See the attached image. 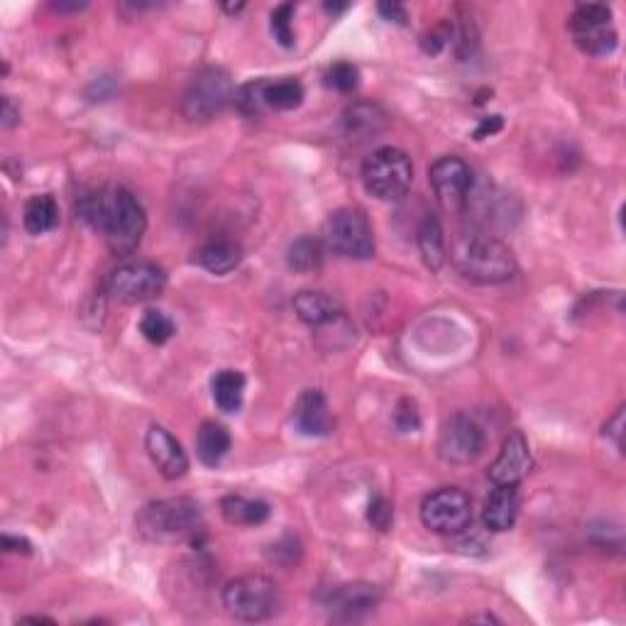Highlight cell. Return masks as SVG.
<instances>
[{"mask_svg":"<svg viewBox=\"0 0 626 626\" xmlns=\"http://www.w3.org/2000/svg\"><path fill=\"white\" fill-rule=\"evenodd\" d=\"M79 218L106 235L113 255L130 257L147 230V213L133 191L125 186L91 191L79 199Z\"/></svg>","mask_w":626,"mask_h":626,"instance_id":"1","label":"cell"},{"mask_svg":"<svg viewBox=\"0 0 626 626\" xmlns=\"http://www.w3.org/2000/svg\"><path fill=\"white\" fill-rule=\"evenodd\" d=\"M450 260L460 277L472 284H504L516 274L512 250L494 235L475 233V230L455 238Z\"/></svg>","mask_w":626,"mask_h":626,"instance_id":"2","label":"cell"},{"mask_svg":"<svg viewBox=\"0 0 626 626\" xmlns=\"http://www.w3.org/2000/svg\"><path fill=\"white\" fill-rule=\"evenodd\" d=\"M135 524L137 531L152 543H186L203 534L201 509L189 497H169L145 504Z\"/></svg>","mask_w":626,"mask_h":626,"instance_id":"3","label":"cell"},{"mask_svg":"<svg viewBox=\"0 0 626 626\" xmlns=\"http://www.w3.org/2000/svg\"><path fill=\"white\" fill-rule=\"evenodd\" d=\"M221 600L225 612L238 622H267L282 609V590L262 573H247L223 587Z\"/></svg>","mask_w":626,"mask_h":626,"instance_id":"4","label":"cell"},{"mask_svg":"<svg viewBox=\"0 0 626 626\" xmlns=\"http://www.w3.org/2000/svg\"><path fill=\"white\" fill-rule=\"evenodd\" d=\"M235 86L230 74L221 67H203L191 76L181 93V115L189 123H208L218 118L235 101Z\"/></svg>","mask_w":626,"mask_h":626,"instance_id":"5","label":"cell"},{"mask_svg":"<svg viewBox=\"0 0 626 626\" xmlns=\"http://www.w3.org/2000/svg\"><path fill=\"white\" fill-rule=\"evenodd\" d=\"M414 181L411 157L399 147H380L362 164V184L380 201H397Z\"/></svg>","mask_w":626,"mask_h":626,"instance_id":"6","label":"cell"},{"mask_svg":"<svg viewBox=\"0 0 626 626\" xmlns=\"http://www.w3.org/2000/svg\"><path fill=\"white\" fill-rule=\"evenodd\" d=\"M323 243L348 260H370L375 255V233L358 208H340L323 223Z\"/></svg>","mask_w":626,"mask_h":626,"instance_id":"7","label":"cell"},{"mask_svg":"<svg viewBox=\"0 0 626 626\" xmlns=\"http://www.w3.org/2000/svg\"><path fill=\"white\" fill-rule=\"evenodd\" d=\"M421 521L428 531L441 536H460L472 524V499L458 487L428 494L421 504Z\"/></svg>","mask_w":626,"mask_h":626,"instance_id":"8","label":"cell"},{"mask_svg":"<svg viewBox=\"0 0 626 626\" xmlns=\"http://www.w3.org/2000/svg\"><path fill=\"white\" fill-rule=\"evenodd\" d=\"M167 287V274L155 262L130 260L118 265L108 277V294L123 304L152 301Z\"/></svg>","mask_w":626,"mask_h":626,"instance_id":"9","label":"cell"},{"mask_svg":"<svg viewBox=\"0 0 626 626\" xmlns=\"http://www.w3.org/2000/svg\"><path fill=\"white\" fill-rule=\"evenodd\" d=\"M570 35L575 45L592 57H604L617 47V30L612 25V8L602 3L578 5L570 15Z\"/></svg>","mask_w":626,"mask_h":626,"instance_id":"10","label":"cell"},{"mask_svg":"<svg viewBox=\"0 0 626 626\" xmlns=\"http://www.w3.org/2000/svg\"><path fill=\"white\" fill-rule=\"evenodd\" d=\"M428 181H431V189L438 203L448 213L468 211L475 177H472V169L465 159L455 155L436 159L431 169H428Z\"/></svg>","mask_w":626,"mask_h":626,"instance_id":"11","label":"cell"},{"mask_svg":"<svg viewBox=\"0 0 626 626\" xmlns=\"http://www.w3.org/2000/svg\"><path fill=\"white\" fill-rule=\"evenodd\" d=\"M485 450V433L480 424L465 414H455L443 424L438 436V455L446 463L470 465Z\"/></svg>","mask_w":626,"mask_h":626,"instance_id":"12","label":"cell"},{"mask_svg":"<svg viewBox=\"0 0 626 626\" xmlns=\"http://www.w3.org/2000/svg\"><path fill=\"white\" fill-rule=\"evenodd\" d=\"M382 602V590L372 582H345V585L333 587L326 595L323 604L333 617L345 619V622H358L365 619L367 614L375 612Z\"/></svg>","mask_w":626,"mask_h":626,"instance_id":"13","label":"cell"},{"mask_svg":"<svg viewBox=\"0 0 626 626\" xmlns=\"http://www.w3.org/2000/svg\"><path fill=\"white\" fill-rule=\"evenodd\" d=\"M531 465H534V460H531V448L526 436L521 431H509L487 475H490L494 485H519L531 472Z\"/></svg>","mask_w":626,"mask_h":626,"instance_id":"14","label":"cell"},{"mask_svg":"<svg viewBox=\"0 0 626 626\" xmlns=\"http://www.w3.org/2000/svg\"><path fill=\"white\" fill-rule=\"evenodd\" d=\"M145 448L159 475L167 480H179L189 472V455L167 428L150 426L145 436Z\"/></svg>","mask_w":626,"mask_h":626,"instance_id":"15","label":"cell"},{"mask_svg":"<svg viewBox=\"0 0 626 626\" xmlns=\"http://www.w3.org/2000/svg\"><path fill=\"white\" fill-rule=\"evenodd\" d=\"M294 424L304 436H331L333 421L326 397L318 389H306L294 404Z\"/></svg>","mask_w":626,"mask_h":626,"instance_id":"16","label":"cell"},{"mask_svg":"<svg viewBox=\"0 0 626 626\" xmlns=\"http://www.w3.org/2000/svg\"><path fill=\"white\" fill-rule=\"evenodd\" d=\"M519 485H494L490 497L485 499L482 521L490 531H509L519 516Z\"/></svg>","mask_w":626,"mask_h":626,"instance_id":"17","label":"cell"},{"mask_svg":"<svg viewBox=\"0 0 626 626\" xmlns=\"http://www.w3.org/2000/svg\"><path fill=\"white\" fill-rule=\"evenodd\" d=\"M294 311L304 323L313 328H323L326 323H333L336 318L343 316V306L336 296L326 294V291H301L294 296Z\"/></svg>","mask_w":626,"mask_h":626,"instance_id":"18","label":"cell"},{"mask_svg":"<svg viewBox=\"0 0 626 626\" xmlns=\"http://www.w3.org/2000/svg\"><path fill=\"white\" fill-rule=\"evenodd\" d=\"M194 262L206 272L223 277L243 262V247L233 240H211L194 252Z\"/></svg>","mask_w":626,"mask_h":626,"instance_id":"19","label":"cell"},{"mask_svg":"<svg viewBox=\"0 0 626 626\" xmlns=\"http://www.w3.org/2000/svg\"><path fill=\"white\" fill-rule=\"evenodd\" d=\"M269 504L262 499H250L243 494H228L221 499V514L233 526H260L269 519Z\"/></svg>","mask_w":626,"mask_h":626,"instance_id":"20","label":"cell"},{"mask_svg":"<svg viewBox=\"0 0 626 626\" xmlns=\"http://www.w3.org/2000/svg\"><path fill=\"white\" fill-rule=\"evenodd\" d=\"M416 243H419V252L424 257L426 267L431 272H438L448 260L446 252V235H443L441 223L436 216H426L421 221L419 230H416Z\"/></svg>","mask_w":626,"mask_h":626,"instance_id":"21","label":"cell"},{"mask_svg":"<svg viewBox=\"0 0 626 626\" xmlns=\"http://www.w3.org/2000/svg\"><path fill=\"white\" fill-rule=\"evenodd\" d=\"M230 450V433L228 428L216 424V421H203L199 433H196V455L203 465L216 468L218 463L228 455Z\"/></svg>","mask_w":626,"mask_h":626,"instance_id":"22","label":"cell"},{"mask_svg":"<svg viewBox=\"0 0 626 626\" xmlns=\"http://www.w3.org/2000/svg\"><path fill=\"white\" fill-rule=\"evenodd\" d=\"M213 402L225 414H238L245 397V375L238 370H221L211 380Z\"/></svg>","mask_w":626,"mask_h":626,"instance_id":"23","label":"cell"},{"mask_svg":"<svg viewBox=\"0 0 626 626\" xmlns=\"http://www.w3.org/2000/svg\"><path fill=\"white\" fill-rule=\"evenodd\" d=\"M387 123V115L375 103H355L343 113V130L350 137L377 135Z\"/></svg>","mask_w":626,"mask_h":626,"instance_id":"24","label":"cell"},{"mask_svg":"<svg viewBox=\"0 0 626 626\" xmlns=\"http://www.w3.org/2000/svg\"><path fill=\"white\" fill-rule=\"evenodd\" d=\"M25 230L30 235H45L59 225V206L49 194L32 196L23 211Z\"/></svg>","mask_w":626,"mask_h":626,"instance_id":"25","label":"cell"},{"mask_svg":"<svg viewBox=\"0 0 626 626\" xmlns=\"http://www.w3.org/2000/svg\"><path fill=\"white\" fill-rule=\"evenodd\" d=\"M262 101L267 111H294L304 103V86L296 79L265 81L262 84Z\"/></svg>","mask_w":626,"mask_h":626,"instance_id":"26","label":"cell"},{"mask_svg":"<svg viewBox=\"0 0 626 626\" xmlns=\"http://www.w3.org/2000/svg\"><path fill=\"white\" fill-rule=\"evenodd\" d=\"M321 262H323V250L318 240L299 238L289 245L287 265L289 269H294V272L311 274L321 267Z\"/></svg>","mask_w":626,"mask_h":626,"instance_id":"27","label":"cell"},{"mask_svg":"<svg viewBox=\"0 0 626 626\" xmlns=\"http://www.w3.org/2000/svg\"><path fill=\"white\" fill-rule=\"evenodd\" d=\"M140 333L150 340L152 345H164L174 338L177 326H174L172 318L162 311H145V316L140 318Z\"/></svg>","mask_w":626,"mask_h":626,"instance_id":"28","label":"cell"},{"mask_svg":"<svg viewBox=\"0 0 626 626\" xmlns=\"http://www.w3.org/2000/svg\"><path fill=\"white\" fill-rule=\"evenodd\" d=\"M291 20H294V5L282 3L272 10L269 15V30H272L274 40L282 47H294L296 37H294V27H291Z\"/></svg>","mask_w":626,"mask_h":626,"instance_id":"29","label":"cell"},{"mask_svg":"<svg viewBox=\"0 0 626 626\" xmlns=\"http://www.w3.org/2000/svg\"><path fill=\"white\" fill-rule=\"evenodd\" d=\"M358 84H360V71L355 64L336 62L326 71V86H331V89H336L340 93L355 91L358 89Z\"/></svg>","mask_w":626,"mask_h":626,"instance_id":"30","label":"cell"},{"mask_svg":"<svg viewBox=\"0 0 626 626\" xmlns=\"http://www.w3.org/2000/svg\"><path fill=\"white\" fill-rule=\"evenodd\" d=\"M367 521H370L377 531H389V526H392V521H394L392 504L377 494V497L370 502V507H367Z\"/></svg>","mask_w":626,"mask_h":626,"instance_id":"31","label":"cell"},{"mask_svg":"<svg viewBox=\"0 0 626 626\" xmlns=\"http://www.w3.org/2000/svg\"><path fill=\"white\" fill-rule=\"evenodd\" d=\"M394 424L402 433H411L421 426L419 411H416V404L411 399H402L397 404V411H394Z\"/></svg>","mask_w":626,"mask_h":626,"instance_id":"32","label":"cell"},{"mask_svg":"<svg viewBox=\"0 0 626 626\" xmlns=\"http://www.w3.org/2000/svg\"><path fill=\"white\" fill-rule=\"evenodd\" d=\"M604 436L612 438L614 446H617L619 450L624 448V406H619L617 414L607 421V426H604Z\"/></svg>","mask_w":626,"mask_h":626,"instance_id":"33","label":"cell"},{"mask_svg":"<svg viewBox=\"0 0 626 626\" xmlns=\"http://www.w3.org/2000/svg\"><path fill=\"white\" fill-rule=\"evenodd\" d=\"M502 128H504L502 115H487V118H482L480 125H477L475 140H485V137L497 135Z\"/></svg>","mask_w":626,"mask_h":626,"instance_id":"34","label":"cell"},{"mask_svg":"<svg viewBox=\"0 0 626 626\" xmlns=\"http://www.w3.org/2000/svg\"><path fill=\"white\" fill-rule=\"evenodd\" d=\"M446 42H448L446 32L431 30L428 35H424V40H421V47H424L426 54H441L443 47H446Z\"/></svg>","mask_w":626,"mask_h":626,"instance_id":"35","label":"cell"},{"mask_svg":"<svg viewBox=\"0 0 626 626\" xmlns=\"http://www.w3.org/2000/svg\"><path fill=\"white\" fill-rule=\"evenodd\" d=\"M377 10H380V15H384V18L392 20V23L406 25V20H409L404 5H399V3H380L377 5Z\"/></svg>","mask_w":626,"mask_h":626,"instance_id":"36","label":"cell"},{"mask_svg":"<svg viewBox=\"0 0 626 626\" xmlns=\"http://www.w3.org/2000/svg\"><path fill=\"white\" fill-rule=\"evenodd\" d=\"M3 551L8 553H32V543L27 541V538H18V536H10L5 534L3 536Z\"/></svg>","mask_w":626,"mask_h":626,"instance_id":"37","label":"cell"},{"mask_svg":"<svg viewBox=\"0 0 626 626\" xmlns=\"http://www.w3.org/2000/svg\"><path fill=\"white\" fill-rule=\"evenodd\" d=\"M0 123H3L5 130L15 128V125L20 123V108L13 106V101H10V96L3 98V120H0Z\"/></svg>","mask_w":626,"mask_h":626,"instance_id":"38","label":"cell"},{"mask_svg":"<svg viewBox=\"0 0 626 626\" xmlns=\"http://www.w3.org/2000/svg\"><path fill=\"white\" fill-rule=\"evenodd\" d=\"M54 10H59V13H79V10H84L86 8V3H54L52 5Z\"/></svg>","mask_w":626,"mask_h":626,"instance_id":"39","label":"cell"},{"mask_svg":"<svg viewBox=\"0 0 626 626\" xmlns=\"http://www.w3.org/2000/svg\"><path fill=\"white\" fill-rule=\"evenodd\" d=\"M23 622H32V624H54L49 617H25Z\"/></svg>","mask_w":626,"mask_h":626,"instance_id":"40","label":"cell"},{"mask_svg":"<svg viewBox=\"0 0 626 626\" xmlns=\"http://www.w3.org/2000/svg\"><path fill=\"white\" fill-rule=\"evenodd\" d=\"M348 8V3L343 5H333V3H326V10H331V13H343V10Z\"/></svg>","mask_w":626,"mask_h":626,"instance_id":"41","label":"cell"}]
</instances>
